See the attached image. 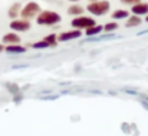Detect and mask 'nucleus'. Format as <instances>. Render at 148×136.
I'll list each match as a JSON object with an SVG mask.
<instances>
[{
    "mask_svg": "<svg viewBox=\"0 0 148 136\" xmlns=\"http://www.w3.org/2000/svg\"><path fill=\"white\" fill-rule=\"evenodd\" d=\"M68 13L71 14V16H82V13H84V7H81L79 4H72L69 9H68Z\"/></svg>",
    "mask_w": 148,
    "mask_h": 136,
    "instance_id": "4468645a",
    "label": "nucleus"
},
{
    "mask_svg": "<svg viewBox=\"0 0 148 136\" xmlns=\"http://www.w3.org/2000/svg\"><path fill=\"white\" fill-rule=\"evenodd\" d=\"M69 1H73V3H76V1H79V0H69Z\"/></svg>",
    "mask_w": 148,
    "mask_h": 136,
    "instance_id": "4be33fe9",
    "label": "nucleus"
},
{
    "mask_svg": "<svg viewBox=\"0 0 148 136\" xmlns=\"http://www.w3.org/2000/svg\"><path fill=\"white\" fill-rule=\"evenodd\" d=\"M60 19H62L60 14L53 10H42L36 17V23L40 26H53V24H58Z\"/></svg>",
    "mask_w": 148,
    "mask_h": 136,
    "instance_id": "f257e3e1",
    "label": "nucleus"
},
{
    "mask_svg": "<svg viewBox=\"0 0 148 136\" xmlns=\"http://www.w3.org/2000/svg\"><path fill=\"white\" fill-rule=\"evenodd\" d=\"M116 29H118V23H116V22H109V23H106V24L103 26V32H106V33L115 32Z\"/></svg>",
    "mask_w": 148,
    "mask_h": 136,
    "instance_id": "2eb2a0df",
    "label": "nucleus"
},
{
    "mask_svg": "<svg viewBox=\"0 0 148 136\" xmlns=\"http://www.w3.org/2000/svg\"><path fill=\"white\" fill-rule=\"evenodd\" d=\"M82 36V32L81 30H69V32H62L59 36H58V40L59 42H69V40H75V39H79Z\"/></svg>",
    "mask_w": 148,
    "mask_h": 136,
    "instance_id": "423d86ee",
    "label": "nucleus"
},
{
    "mask_svg": "<svg viewBox=\"0 0 148 136\" xmlns=\"http://www.w3.org/2000/svg\"><path fill=\"white\" fill-rule=\"evenodd\" d=\"M4 49H6V47H4V46H3V45H1V43H0V53H1V52H3Z\"/></svg>",
    "mask_w": 148,
    "mask_h": 136,
    "instance_id": "412c9836",
    "label": "nucleus"
},
{
    "mask_svg": "<svg viewBox=\"0 0 148 136\" xmlns=\"http://www.w3.org/2000/svg\"><path fill=\"white\" fill-rule=\"evenodd\" d=\"M141 0H121V3L122 4H130L131 7L134 6V4H137V3H140Z\"/></svg>",
    "mask_w": 148,
    "mask_h": 136,
    "instance_id": "6ab92c4d",
    "label": "nucleus"
},
{
    "mask_svg": "<svg viewBox=\"0 0 148 136\" xmlns=\"http://www.w3.org/2000/svg\"><path fill=\"white\" fill-rule=\"evenodd\" d=\"M56 39H58V37H56V35H49V36H46L43 40H45V42H48L49 46H56Z\"/></svg>",
    "mask_w": 148,
    "mask_h": 136,
    "instance_id": "a211bd4d",
    "label": "nucleus"
},
{
    "mask_svg": "<svg viewBox=\"0 0 148 136\" xmlns=\"http://www.w3.org/2000/svg\"><path fill=\"white\" fill-rule=\"evenodd\" d=\"M145 22H147V23H148V16H147V17H145Z\"/></svg>",
    "mask_w": 148,
    "mask_h": 136,
    "instance_id": "b1692460",
    "label": "nucleus"
},
{
    "mask_svg": "<svg viewBox=\"0 0 148 136\" xmlns=\"http://www.w3.org/2000/svg\"><path fill=\"white\" fill-rule=\"evenodd\" d=\"M4 50L7 53H10V54H20V53H25L26 52V47L25 46H20V45H9V46H6Z\"/></svg>",
    "mask_w": 148,
    "mask_h": 136,
    "instance_id": "9d476101",
    "label": "nucleus"
},
{
    "mask_svg": "<svg viewBox=\"0 0 148 136\" xmlns=\"http://www.w3.org/2000/svg\"><path fill=\"white\" fill-rule=\"evenodd\" d=\"M92 1H97V0H89V3H92Z\"/></svg>",
    "mask_w": 148,
    "mask_h": 136,
    "instance_id": "5701e85b",
    "label": "nucleus"
},
{
    "mask_svg": "<svg viewBox=\"0 0 148 136\" xmlns=\"http://www.w3.org/2000/svg\"><path fill=\"white\" fill-rule=\"evenodd\" d=\"M10 29L14 32H27L30 29V22L25 19H14L10 22Z\"/></svg>",
    "mask_w": 148,
    "mask_h": 136,
    "instance_id": "39448f33",
    "label": "nucleus"
},
{
    "mask_svg": "<svg viewBox=\"0 0 148 136\" xmlns=\"http://www.w3.org/2000/svg\"><path fill=\"white\" fill-rule=\"evenodd\" d=\"M131 12L134 16H145V14H148V3L140 1V3L134 4L131 7Z\"/></svg>",
    "mask_w": 148,
    "mask_h": 136,
    "instance_id": "0eeeda50",
    "label": "nucleus"
},
{
    "mask_svg": "<svg viewBox=\"0 0 148 136\" xmlns=\"http://www.w3.org/2000/svg\"><path fill=\"white\" fill-rule=\"evenodd\" d=\"M109 9H111V4H109L108 0H97V1H92V3H89V4L86 6V10H88L91 14L98 16V17L106 14V13L109 12Z\"/></svg>",
    "mask_w": 148,
    "mask_h": 136,
    "instance_id": "f03ea898",
    "label": "nucleus"
},
{
    "mask_svg": "<svg viewBox=\"0 0 148 136\" xmlns=\"http://www.w3.org/2000/svg\"><path fill=\"white\" fill-rule=\"evenodd\" d=\"M40 6L36 1H29L27 4H25V7L20 10V16L25 20H30L33 17H38V14L40 13Z\"/></svg>",
    "mask_w": 148,
    "mask_h": 136,
    "instance_id": "7ed1b4c3",
    "label": "nucleus"
},
{
    "mask_svg": "<svg viewBox=\"0 0 148 136\" xmlns=\"http://www.w3.org/2000/svg\"><path fill=\"white\" fill-rule=\"evenodd\" d=\"M111 39H115V36L109 33V35H103V36H98V37H95V39H88V40L97 42V40H111Z\"/></svg>",
    "mask_w": 148,
    "mask_h": 136,
    "instance_id": "f3484780",
    "label": "nucleus"
},
{
    "mask_svg": "<svg viewBox=\"0 0 148 136\" xmlns=\"http://www.w3.org/2000/svg\"><path fill=\"white\" fill-rule=\"evenodd\" d=\"M3 43L4 45H19L20 43V37H19V35H16V33H6L4 36H3Z\"/></svg>",
    "mask_w": 148,
    "mask_h": 136,
    "instance_id": "6e6552de",
    "label": "nucleus"
},
{
    "mask_svg": "<svg viewBox=\"0 0 148 136\" xmlns=\"http://www.w3.org/2000/svg\"><path fill=\"white\" fill-rule=\"evenodd\" d=\"M128 17H130V13L125 9H118V10H114V13H112L114 20H122V19H128Z\"/></svg>",
    "mask_w": 148,
    "mask_h": 136,
    "instance_id": "f8f14e48",
    "label": "nucleus"
},
{
    "mask_svg": "<svg viewBox=\"0 0 148 136\" xmlns=\"http://www.w3.org/2000/svg\"><path fill=\"white\" fill-rule=\"evenodd\" d=\"M71 24H72V27H75L76 30H82V29L86 30V29L95 26L97 23H95V20H94L92 17H88V16H78V17H75V19L71 22Z\"/></svg>",
    "mask_w": 148,
    "mask_h": 136,
    "instance_id": "20e7f679",
    "label": "nucleus"
},
{
    "mask_svg": "<svg viewBox=\"0 0 148 136\" xmlns=\"http://www.w3.org/2000/svg\"><path fill=\"white\" fill-rule=\"evenodd\" d=\"M33 49H46V47H50L49 43L48 42H45V40H40V42H36V43H33L32 45Z\"/></svg>",
    "mask_w": 148,
    "mask_h": 136,
    "instance_id": "dca6fc26",
    "label": "nucleus"
},
{
    "mask_svg": "<svg viewBox=\"0 0 148 136\" xmlns=\"http://www.w3.org/2000/svg\"><path fill=\"white\" fill-rule=\"evenodd\" d=\"M7 89L12 92V93H17L19 92V88L16 85H13V83H7Z\"/></svg>",
    "mask_w": 148,
    "mask_h": 136,
    "instance_id": "aec40b11",
    "label": "nucleus"
},
{
    "mask_svg": "<svg viewBox=\"0 0 148 136\" xmlns=\"http://www.w3.org/2000/svg\"><path fill=\"white\" fill-rule=\"evenodd\" d=\"M20 10H22L20 3H14V4L10 6V9H9V12H7V16H9L12 20H14V19H17V16H20Z\"/></svg>",
    "mask_w": 148,
    "mask_h": 136,
    "instance_id": "1a4fd4ad",
    "label": "nucleus"
},
{
    "mask_svg": "<svg viewBox=\"0 0 148 136\" xmlns=\"http://www.w3.org/2000/svg\"><path fill=\"white\" fill-rule=\"evenodd\" d=\"M140 24H141L140 16H130V17L127 19V22H125V26H127V27H137V26H140Z\"/></svg>",
    "mask_w": 148,
    "mask_h": 136,
    "instance_id": "ddd939ff",
    "label": "nucleus"
},
{
    "mask_svg": "<svg viewBox=\"0 0 148 136\" xmlns=\"http://www.w3.org/2000/svg\"><path fill=\"white\" fill-rule=\"evenodd\" d=\"M102 30H103V26H102V24H95V26H92V27L86 29V30H85V35H86L88 37L98 36L99 33H102Z\"/></svg>",
    "mask_w": 148,
    "mask_h": 136,
    "instance_id": "9b49d317",
    "label": "nucleus"
}]
</instances>
